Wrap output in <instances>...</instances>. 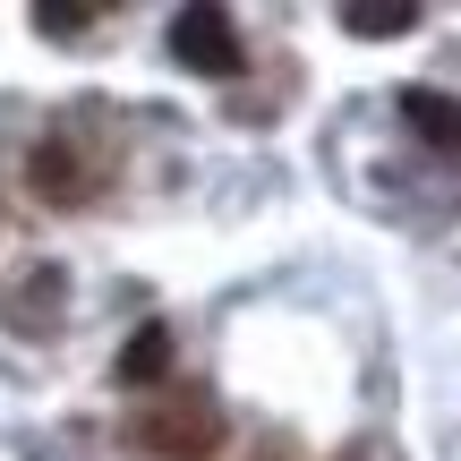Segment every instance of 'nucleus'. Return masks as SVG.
Masks as SVG:
<instances>
[{
  "label": "nucleus",
  "instance_id": "nucleus-4",
  "mask_svg": "<svg viewBox=\"0 0 461 461\" xmlns=\"http://www.w3.org/2000/svg\"><path fill=\"white\" fill-rule=\"evenodd\" d=\"M402 120H411V129L428 137L436 154H461V103L428 95V86H411V95H402Z\"/></svg>",
  "mask_w": 461,
  "mask_h": 461
},
{
  "label": "nucleus",
  "instance_id": "nucleus-7",
  "mask_svg": "<svg viewBox=\"0 0 461 461\" xmlns=\"http://www.w3.org/2000/svg\"><path fill=\"white\" fill-rule=\"evenodd\" d=\"M342 461H367V453H342Z\"/></svg>",
  "mask_w": 461,
  "mask_h": 461
},
{
  "label": "nucleus",
  "instance_id": "nucleus-2",
  "mask_svg": "<svg viewBox=\"0 0 461 461\" xmlns=\"http://www.w3.org/2000/svg\"><path fill=\"white\" fill-rule=\"evenodd\" d=\"M129 436H137V453L205 461V453L222 445V419H214V402H205V393H171V402H154V411H137Z\"/></svg>",
  "mask_w": 461,
  "mask_h": 461
},
{
  "label": "nucleus",
  "instance_id": "nucleus-5",
  "mask_svg": "<svg viewBox=\"0 0 461 461\" xmlns=\"http://www.w3.org/2000/svg\"><path fill=\"white\" fill-rule=\"evenodd\" d=\"M163 367H171V325H146L120 350V384H163Z\"/></svg>",
  "mask_w": 461,
  "mask_h": 461
},
{
  "label": "nucleus",
  "instance_id": "nucleus-3",
  "mask_svg": "<svg viewBox=\"0 0 461 461\" xmlns=\"http://www.w3.org/2000/svg\"><path fill=\"white\" fill-rule=\"evenodd\" d=\"M171 60L205 68V77H230V68L248 60V43H240V26H230L222 9H180L171 17Z\"/></svg>",
  "mask_w": 461,
  "mask_h": 461
},
{
  "label": "nucleus",
  "instance_id": "nucleus-1",
  "mask_svg": "<svg viewBox=\"0 0 461 461\" xmlns=\"http://www.w3.org/2000/svg\"><path fill=\"white\" fill-rule=\"evenodd\" d=\"M26 188L43 205H60V214H77V205H95L103 188H112V154L86 137V120H60V129H43V146L26 154Z\"/></svg>",
  "mask_w": 461,
  "mask_h": 461
},
{
  "label": "nucleus",
  "instance_id": "nucleus-6",
  "mask_svg": "<svg viewBox=\"0 0 461 461\" xmlns=\"http://www.w3.org/2000/svg\"><path fill=\"white\" fill-rule=\"evenodd\" d=\"M342 26L376 43V34H411V26H419V9H342Z\"/></svg>",
  "mask_w": 461,
  "mask_h": 461
}]
</instances>
